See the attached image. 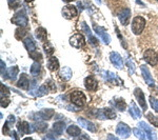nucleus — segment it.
Returning a JSON list of instances; mask_svg holds the SVG:
<instances>
[{"label": "nucleus", "mask_w": 158, "mask_h": 140, "mask_svg": "<svg viewBox=\"0 0 158 140\" xmlns=\"http://www.w3.org/2000/svg\"><path fill=\"white\" fill-rule=\"evenodd\" d=\"M145 27V19L141 16H136L132 21V31L135 35H140Z\"/></svg>", "instance_id": "obj_1"}, {"label": "nucleus", "mask_w": 158, "mask_h": 140, "mask_svg": "<svg viewBox=\"0 0 158 140\" xmlns=\"http://www.w3.org/2000/svg\"><path fill=\"white\" fill-rule=\"evenodd\" d=\"M71 101L75 106L81 108V106H83L84 104H85L87 97H85V95H84L82 92H80V91H74L71 94Z\"/></svg>", "instance_id": "obj_2"}, {"label": "nucleus", "mask_w": 158, "mask_h": 140, "mask_svg": "<svg viewBox=\"0 0 158 140\" xmlns=\"http://www.w3.org/2000/svg\"><path fill=\"white\" fill-rule=\"evenodd\" d=\"M70 44L73 46V48L80 49L83 48L84 44H85V38L82 34L80 33H77V34H74L71 38H70Z\"/></svg>", "instance_id": "obj_3"}, {"label": "nucleus", "mask_w": 158, "mask_h": 140, "mask_svg": "<svg viewBox=\"0 0 158 140\" xmlns=\"http://www.w3.org/2000/svg\"><path fill=\"white\" fill-rule=\"evenodd\" d=\"M143 59L147 63H149L150 65H156L158 63V56L156 54V52L152 49H149L145 52L143 54Z\"/></svg>", "instance_id": "obj_4"}, {"label": "nucleus", "mask_w": 158, "mask_h": 140, "mask_svg": "<svg viewBox=\"0 0 158 140\" xmlns=\"http://www.w3.org/2000/svg\"><path fill=\"white\" fill-rule=\"evenodd\" d=\"M12 22L19 27H25L28 24V17H26L25 13L23 11H19L15 14V16L12 18Z\"/></svg>", "instance_id": "obj_5"}, {"label": "nucleus", "mask_w": 158, "mask_h": 140, "mask_svg": "<svg viewBox=\"0 0 158 140\" xmlns=\"http://www.w3.org/2000/svg\"><path fill=\"white\" fill-rule=\"evenodd\" d=\"M96 117L100 120H104V119H115L116 114L113 110L111 108H101L98 110L96 113Z\"/></svg>", "instance_id": "obj_6"}, {"label": "nucleus", "mask_w": 158, "mask_h": 140, "mask_svg": "<svg viewBox=\"0 0 158 140\" xmlns=\"http://www.w3.org/2000/svg\"><path fill=\"white\" fill-rule=\"evenodd\" d=\"M116 134L121 138H128L131 135V129L126 123L120 122L116 127Z\"/></svg>", "instance_id": "obj_7"}, {"label": "nucleus", "mask_w": 158, "mask_h": 140, "mask_svg": "<svg viewBox=\"0 0 158 140\" xmlns=\"http://www.w3.org/2000/svg\"><path fill=\"white\" fill-rule=\"evenodd\" d=\"M77 8L74 6H66L62 8V16L66 19H72L77 16Z\"/></svg>", "instance_id": "obj_8"}, {"label": "nucleus", "mask_w": 158, "mask_h": 140, "mask_svg": "<svg viewBox=\"0 0 158 140\" xmlns=\"http://www.w3.org/2000/svg\"><path fill=\"white\" fill-rule=\"evenodd\" d=\"M94 30H95V33H96L99 37H101V39L103 40V42H104L105 44H109V43H110V41H111L110 35L105 32L103 27H97L96 24H94Z\"/></svg>", "instance_id": "obj_9"}, {"label": "nucleus", "mask_w": 158, "mask_h": 140, "mask_svg": "<svg viewBox=\"0 0 158 140\" xmlns=\"http://www.w3.org/2000/svg\"><path fill=\"white\" fill-rule=\"evenodd\" d=\"M134 95H135V97L137 98V101L139 103V106L142 108V110L145 111V110H147V102H145V98L143 92H142L140 89L137 87V89H135V91H134Z\"/></svg>", "instance_id": "obj_10"}, {"label": "nucleus", "mask_w": 158, "mask_h": 140, "mask_svg": "<svg viewBox=\"0 0 158 140\" xmlns=\"http://www.w3.org/2000/svg\"><path fill=\"white\" fill-rule=\"evenodd\" d=\"M110 59H111V61H112V63H113L118 70H121L123 68V61H122V58H121V56L119 55L118 53H116V52L111 53Z\"/></svg>", "instance_id": "obj_11"}, {"label": "nucleus", "mask_w": 158, "mask_h": 140, "mask_svg": "<svg viewBox=\"0 0 158 140\" xmlns=\"http://www.w3.org/2000/svg\"><path fill=\"white\" fill-rule=\"evenodd\" d=\"M118 18L123 25H128L130 22V18H131V10H130V8H124V10H122V11L120 12V14L118 15Z\"/></svg>", "instance_id": "obj_12"}, {"label": "nucleus", "mask_w": 158, "mask_h": 140, "mask_svg": "<svg viewBox=\"0 0 158 140\" xmlns=\"http://www.w3.org/2000/svg\"><path fill=\"white\" fill-rule=\"evenodd\" d=\"M84 87L85 89L89 91H96L98 87L97 81L95 80V78L93 76H89L84 79Z\"/></svg>", "instance_id": "obj_13"}, {"label": "nucleus", "mask_w": 158, "mask_h": 140, "mask_svg": "<svg viewBox=\"0 0 158 140\" xmlns=\"http://www.w3.org/2000/svg\"><path fill=\"white\" fill-rule=\"evenodd\" d=\"M78 122L82 127L87 129L89 132H93V133L96 132V127H95V124L93 122L89 121V120H87V119L84 118H78Z\"/></svg>", "instance_id": "obj_14"}, {"label": "nucleus", "mask_w": 158, "mask_h": 140, "mask_svg": "<svg viewBox=\"0 0 158 140\" xmlns=\"http://www.w3.org/2000/svg\"><path fill=\"white\" fill-rule=\"evenodd\" d=\"M140 70H141V74L142 76H143V78H145V82H147L150 87H153V85H154V80H153L152 75H151L150 71L147 70V68L145 65H142L141 68H140Z\"/></svg>", "instance_id": "obj_15"}, {"label": "nucleus", "mask_w": 158, "mask_h": 140, "mask_svg": "<svg viewBox=\"0 0 158 140\" xmlns=\"http://www.w3.org/2000/svg\"><path fill=\"white\" fill-rule=\"evenodd\" d=\"M139 127H141V129H145V132L147 133V139H156L157 138V136H156V134H155V132L153 131L152 129H151L149 125H147L145 122H143V121H141L139 123Z\"/></svg>", "instance_id": "obj_16"}, {"label": "nucleus", "mask_w": 158, "mask_h": 140, "mask_svg": "<svg viewBox=\"0 0 158 140\" xmlns=\"http://www.w3.org/2000/svg\"><path fill=\"white\" fill-rule=\"evenodd\" d=\"M18 74V68L17 66H12L8 70V72H5L4 74L2 75L5 79H11V80H15L16 76Z\"/></svg>", "instance_id": "obj_17"}, {"label": "nucleus", "mask_w": 158, "mask_h": 140, "mask_svg": "<svg viewBox=\"0 0 158 140\" xmlns=\"http://www.w3.org/2000/svg\"><path fill=\"white\" fill-rule=\"evenodd\" d=\"M29 85H30L29 78H28V76L25 74H22L19 81L17 82V87L22 89V90H29Z\"/></svg>", "instance_id": "obj_18"}, {"label": "nucleus", "mask_w": 158, "mask_h": 140, "mask_svg": "<svg viewBox=\"0 0 158 140\" xmlns=\"http://www.w3.org/2000/svg\"><path fill=\"white\" fill-rule=\"evenodd\" d=\"M47 68L50 71H57L59 69V62H58V59L56 58L55 56H51L49 60H47Z\"/></svg>", "instance_id": "obj_19"}, {"label": "nucleus", "mask_w": 158, "mask_h": 140, "mask_svg": "<svg viewBox=\"0 0 158 140\" xmlns=\"http://www.w3.org/2000/svg\"><path fill=\"white\" fill-rule=\"evenodd\" d=\"M23 43H24V45H25L26 50L29 51L30 53H32V52H35V51H36V44H35L34 40L32 39L30 36H28V37L24 38Z\"/></svg>", "instance_id": "obj_20"}, {"label": "nucleus", "mask_w": 158, "mask_h": 140, "mask_svg": "<svg viewBox=\"0 0 158 140\" xmlns=\"http://www.w3.org/2000/svg\"><path fill=\"white\" fill-rule=\"evenodd\" d=\"M17 127H18V131L21 134V136H23L24 134H29V133H31V131H30V123H28V122H25V121L19 122Z\"/></svg>", "instance_id": "obj_21"}, {"label": "nucleus", "mask_w": 158, "mask_h": 140, "mask_svg": "<svg viewBox=\"0 0 158 140\" xmlns=\"http://www.w3.org/2000/svg\"><path fill=\"white\" fill-rule=\"evenodd\" d=\"M130 114L132 115V117L134 119H137V118H140L141 117V112H140L139 108L136 106L134 102L131 103V106H130V110H129Z\"/></svg>", "instance_id": "obj_22"}, {"label": "nucleus", "mask_w": 158, "mask_h": 140, "mask_svg": "<svg viewBox=\"0 0 158 140\" xmlns=\"http://www.w3.org/2000/svg\"><path fill=\"white\" fill-rule=\"evenodd\" d=\"M60 77L63 80L68 81L72 78V70L70 68H68V66H64L60 71Z\"/></svg>", "instance_id": "obj_23"}, {"label": "nucleus", "mask_w": 158, "mask_h": 140, "mask_svg": "<svg viewBox=\"0 0 158 140\" xmlns=\"http://www.w3.org/2000/svg\"><path fill=\"white\" fill-rule=\"evenodd\" d=\"M64 129H66V123H64V122H61V121L55 122L54 125H53V131L57 135H61Z\"/></svg>", "instance_id": "obj_24"}, {"label": "nucleus", "mask_w": 158, "mask_h": 140, "mask_svg": "<svg viewBox=\"0 0 158 140\" xmlns=\"http://www.w3.org/2000/svg\"><path fill=\"white\" fill-rule=\"evenodd\" d=\"M49 89H47V87L45 84H43V85H41V87H39V89H37V90H35L36 92H33L34 93H32V92H30V93H32L31 95H33V96H36V97H41V96H44V95H47V93H49Z\"/></svg>", "instance_id": "obj_25"}, {"label": "nucleus", "mask_w": 158, "mask_h": 140, "mask_svg": "<svg viewBox=\"0 0 158 140\" xmlns=\"http://www.w3.org/2000/svg\"><path fill=\"white\" fill-rule=\"evenodd\" d=\"M66 132H68V134L70 135V136H72V137H77V136H79V135L81 134L80 129H79L78 127H76V125L68 127V129H66Z\"/></svg>", "instance_id": "obj_26"}, {"label": "nucleus", "mask_w": 158, "mask_h": 140, "mask_svg": "<svg viewBox=\"0 0 158 140\" xmlns=\"http://www.w3.org/2000/svg\"><path fill=\"white\" fill-rule=\"evenodd\" d=\"M133 133H134L135 136H136L137 138H139V139H147V133L145 132V129H141L140 127L133 129Z\"/></svg>", "instance_id": "obj_27"}, {"label": "nucleus", "mask_w": 158, "mask_h": 140, "mask_svg": "<svg viewBox=\"0 0 158 140\" xmlns=\"http://www.w3.org/2000/svg\"><path fill=\"white\" fill-rule=\"evenodd\" d=\"M35 35H36V37L39 40H41V41L47 39V31H45L43 27H38V29L36 30V32H35Z\"/></svg>", "instance_id": "obj_28"}, {"label": "nucleus", "mask_w": 158, "mask_h": 140, "mask_svg": "<svg viewBox=\"0 0 158 140\" xmlns=\"http://www.w3.org/2000/svg\"><path fill=\"white\" fill-rule=\"evenodd\" d=\"M40 116L42 117V119H44V120H49V119H51L53 117V115H54V111L53 110H42L41 112H39Z\"/></svg>", "instance_id": "obj_29"}, {"label": "nucleus", "mask_w": 158, "mask_h": 140, "mask_svg": "<svg viewBox=\"0 0 158 140\" xmlns=\"http://www.w3.org/2000/svg\"><path fill=\"white\" fill-rule=\"evenodd\" d=\"M40 69H41V66H40V63L39 62H37V61H35L34 63L32 64L31 66V74L33 75V76H37V75L40 73Z\"/></svg>", "instance_id": "obj_30"}, {"label": "nucleus", "mask_w": 158, "mask_h": 140, "mask_svg": "<svg viewBox=\"0 0 158 140\" xmlns=\"http://www.w3.org/2000/svg\"><path fill=\"white\" fill-rule=\"evenodd\" d=\"M147 120H149V122H150V123H152L154 127H158L157 118H156V117L154 116L152 113H150V112H149V113L147 114Z\"/></svg>", "instance_id": "obj_31"}, {"label": "nucleus", "mask_w": 158, "mask_h": 140, "mask_svg": "<svg viewBox=\"0 0 158 140\" xmlns=\"http://www.w3.org/2000/svg\"><path fill=\"white\" fill-rule=\"evenodd\" d=\"M43 49H44V52L47 53V55L49 56H52L53 53H54V48H53V45L51 44L50 42H47L44 45H43Z\"/></svg>", "instance_id": "obj_32"}, {"label": "nucleus", "mask_w": 158, "mask_h": 140, "mask_svg": "<svg viewBox=\"0 0 158 140\" xmlns=\"http://www.w3.org/2000/svg\"><path fill=\"white\" fill-rule=\"evenodd\" d=\"M115 106L117 108H118L119 111L123 112L124 110H126V103H124L123 100H121V99H117V100H115Z\"/></svg>", "instance_id": "obj_33"}, {"label": "nucleus", "mask_w": 158, "mask_h": 140, "mask_svg": "<svg viewBox=\"0 0 158 140\" xmlns=\"http://www.w3.org/2000/svg\"><path fill=\"white\" fill-rule=\"evenodd\" d=\"M26 34V31L23 29H17L16 30V33H15V37L17 38L18 40H20L21 38H23V36Z\"/></svg>", "instance_id": "obj_34"}, {"label": "nucleus", "mask_w": 158, "mask_h": 140, "mask_svg": "<svg viewBox=\"0 0 158 140\" xmlns=\"http://www.w3.org/2000/svg\"><path fill=\"white\" fill-rule=\"evenodd\" d=\"M103 73H104V74H103V77H104L105 80L114 82V79L116 78V76L113 74V73H111V72H103Z\"/></svg>", "instance_id": "obj_35"}, {"label": "nucleus", "mask_w": 158, "mask_h": 140, "mask_svg": "<svg viewBox=\"0 0 158 140\" xmlns=\"http://www.w3.org/2000/svg\"><path fill=\"white\" fill-rule=\"evenodd\" d=\"M149 101H150L151 106H152L156 112H158V100L157 99H155V98H153V97H150L149 98Z\"/></svg>", "instance_id": "obj_36"}, {"label": "nucleus", "mask_w": 158, "mask_h": 140, "mask_svg": "<svg viewBox=\"0 0 158 140\" xmlns=\"http://www.w3.org/2000/svg\"><path fill=\"white\" fill-rule=\"evenodd\" d=\"M126 64L129 66V71H130V74H134L135 73V65H134V62L131 60L130 58H128L126 60Z\"/></svg>", "instance_id": "obj_37"}, {"label": "nucleus", "mask_w": 158, "mask_h": 140, "mask_svg": "<svg viewBox=\"0 0 158 140\" xmlns=\"http://www.w3.org/2000/svg\"><path fill=\"white\" fill-rule=\"evenodd\" d=\"M10 104V99L8 98V95H5L3 97V95H1V106L2 108H6Z\"/></svg>", "instance_id": "obj_38"}, {"label": "nucleus", "mask_w": 158, "mask_h": 140, "mask_svg": "<svg viewBox=\"0 0 158 140\" xmlns=\"http://www.w3.org/2000/svg\"><path fill=\"white\" fill-rule=\"evenodd\" d=\"M81 27H82V30H83L84 32H85L87 35H89V36H92V32H91V29H90V27H87V24L85 23L84 21L81 22Z\"/></svg>", "instance_id": "obj_39"}, {"label": "nucleus", "mask_w": 158, "mask_h": 140, "mask_svg": "<svg viewBox=\"0 0 158 140\" xmlns=\"http://www.w3.org/2000/svg\"><path fill=\"white\" fill-rule=\"evenodd\" d=\"M31 54V58L32 59H34L35 61H37V60H41V58H42V56H41V54L40 53H34V52H32V53H30Z\"/></svg>", "instance_id": "obj_40"}, {"label": "nucleus", "mask_w": 158, "mask_h": 140, "mask_svg": "<svg viewBox=\"0 0 158 140\" xmlns=\"http://www.w3.org/2000/svg\"><path fill=\"white\" fill-rule=\"evenodd\" d=\"M14 122H15V117L13 116V115H10L8 116V120H6V122L5 123H8L10 127H12L14 124Z\"/></svg>", "instance_id": "obj_41"}, {"label": "nucleus", "mask_w": 158, "mask_h": 140, "mask_svg": "<svg viewBox=\"0 0 158 140\" xmlns=\"http://www.w3.org/2000/svg\"><path fill=\"white\" fill-rule=\"evenodd\" d=\"M4 92V94L5 95H8L10 94V91H8V89L5 85H3V84H1V93H3Z\"/></svg>", "instance_id": "obj_42"}, {"label": "nucleus", "mask_w": 158, "mask_h": 140, "mask_svg": "<svg viewBox=\"0 0 158 140\" xmlns=\"http://www.w3.org/2000/svg\"><path fill=\"white\" fill-rule=\"evenodd\" d=\"M0 64H1V75H3L5 73V63L3 60H0Z\"/></svg>", "instance_id": "obj_43"}, {"label": "nucleus", "mask_w": 158, "mask_h": 140, "mask_svg": "<svg viewBox=\"0 0 158 140\" xmlns=\"http://www.w3.org/2000/svg\"><path fill=\"white\" fill-rule=\"evenodd\" d=\"M12 137H13L14 139H18V136L16 135V133L14 132V131H13V133H12Z\"/></svg>", "instance_id": "obj_44"}, {"label": "nucleus", "mask_w": 158, "mask_h": 140, "mask_svg": "<svg viewBox=\"0 0 158 140\" xmlns=\"http://www.w3.org/2000/svg\"><path fill=\"white\" fill-rule=\"evenodd\" d=\"M45 138H55V137H54L53 135H47V137H45Z\"/></svg>", "instance_id": "obj_45"}, {"label": "nucleus", "mask_w": 158, "mask_h": 140, "mask_svg": "<svg viewBox=\"0 0 158 140\" xmlns=\"http://www.w3.org/2000/svg\"><path fill=\"white\" fill-rule=\"evenodd\" d=\"M15 1H16V0H8V2H10V3H13V2H15Z\"/></svg>", "instance_id": "obj_46"}, {"label": "nucleus", "mask_w": 158, "mask_h": 140, "mask_svg": "<svg viewBox=\"0 0 158 140\" xmlns=\"http://www.w3.org/2000/svg\"><path fill=\"white\" fill-rule=\"evenodd\" d=\"M64 2H71V1H73V0H63Z\"/></svg>", "instance_id": "obj_47"}, {"label": "nucleus", "mask_w": 158, "mask_h": 140, "mask_svg": "<svg viewBox=\"0 0 158 140\" xmlns=\"http://www.w3.org/2000/svg\"><path fill=\"white\" fill-rule=\"evenodd\" d=\"M25 2H31V1H33V0H24Z\"/></svg>", "instance_id": "obj_48"}, {"label": "nucleus", "mask_w": 158, "mask_h": 140, "mask_svg": "<svg viewBox=\"0 0 158 140\" xmlns=\"http://www.w3.org/2000/svg\"><path fill=\"white\" fill-rule=\"evenodd\" d=\"M96 1H97V2L99 3V4H100V3H101V1H100V0H96Z\"/></svg>", "instance_id": "obj_49"}, {"label": "nucleus", "mask_w": 158, "mask_h": 140, "mask_svg": "<svg viewBox=\"0 0 158 140\" xmlns=\"http://www.w3.org/2000/svg\"><path fill=\"white\" fill-rule=\"evenodd\" d=\"M157 1H158V0H157Z\"/></svg>", "instance_id": "obj_50"}]
</instances>
